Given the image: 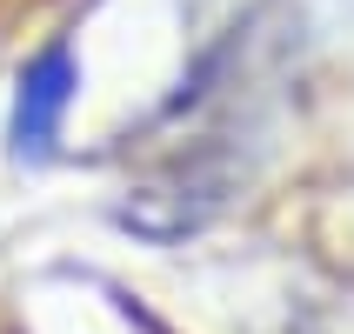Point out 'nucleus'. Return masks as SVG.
Instances as JSON below:
<instances>
[{
    "label": "nucleus",
    "mask_w": 354,
    "mask_h": 334,
    "mask_svg": "<svg viewBox=\"0 0 354 334\" xmlns=\"http://www.w3.org/2000/svg\"><path fill=\"white\" fill-rule=\"evenodd\" d=\"M80 94V60L74 47H47V54L20 74V94H14V154L20 160H47L60 140V120Z\"/></svg>",
    "instance_id": "nucleus-1"
},
{
    "label": "nucleus",
    "mask_w": 354,
    "mask_h": 334,
    "mask_svg": "<svg viewBox=\"0 0 354 334\" xmlns=\"http://www.w3.org/2000/svg\"><path fill=\"white\" fill-rule=\"evenodd\" d=\"M328 27H354V0H315Z\"/></svg>",
    "instance_id": "nucleus-2"
}]
</instances>
